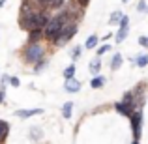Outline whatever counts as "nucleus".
Masks as SVG:
<instances>
[{"mask_svg":"<svg viewBox=\"0 0 148 144\" xmlns=\"http://www.w3.org/2000/svg\"><path fill=\"white\" fill-rule=\"evenodd\" d=\"M71 111H73V101L64 103V107H62V116H64L66 120H69V118H71Z\"/></svg>","mask_w":148,"mask_h":144,"instance_id":"16","label":"nucleus"},{"mask_svg":"<svg viewBox=\"0 0 148 144\" xmlns=\"http://www.w3.org/2000/svg\"><path fill=\"white\" fill-rule=\"evenodd\" d=\"M34 10H38L34 0H23V2H21V8H19V11H21V13H30V11H34Z\"/></svg>","mask_w":148,"mask_h":144,"instance_id":"10","label":"nucleus"},{"mask_svg":"<svg viewBox=\"0 0 148 144\" xmlns=\"http://www.w3.org/2000/svg\"><path fill=\"white\" fill-rule=\"evenodd\" d=\"M131 122V131H133V142L141 141V129H143V109H135L127 116Z\"/></svg>","mask_w":148,"mask_h":144,"instance_id":"4","label":"nucleus"},{"mask_svg":"<svg viewBox=\"0 0 148 144\" xmlns=\"http://www.w3.org/2000/svg\"><path fill=\"white\" fill-rule=\"evenodd\" d=\"M75 71H77V69H75V62H73L71 66H68V68L64 69V77H66V79H69V77H75Z\"/></svg>","mask_w":148,"mask_h":144,"instance_id":"20","label":"nucleus"},{"mask_svg":"<svg viewBox=\"0 0 148 144\" xmlns=\"http://www.w3.org/2000/svg\"><path fill=\"white\" fill-rule=\"evenodd\" d=\"M122 62H124V56L120 53H116L114 56H112V60H111V69L112 71H118L120 66H122Z\"/></svg>","mask_w":148,"mask_h":144,"instance_id":"14","label":"nucleus"},{"mask_svg":"<svg viewBox=\"0 0 148 144\" xmlns=\"http://www.w3.org/2000/svg\"><path fill=\"white\" fill-rule=\"evenodd\" d=\"M64 90H66V92H69V94H77V92L81 90V83L75 79V77H69V79H66Z\"/></svg>","mask_w":148,"mask_h":144,"instance_id":"6","label":"nucleus"},{"mask_svg":"<svg viewBox=\"0 0 148 144\" xmlns=\"http://www.w3.org/2000/svg\"><path fill=\"white\" fill-rule=\"evenodd\" d=\"M133 64L139 66V68H146V66H148V54H139V56H135Z\"/></svg>","mask_w":148,"mask_h":144,"instance_id":"15","label":"nucleus"},{"mask_svg":"<svg viewBox=\"0 0 148 144\" xmlns=\"http://www.w3.org/2000/svg\"><path fill=\"white\" fill-rule=\"evenodd\" d=\"M75 2H77V4H79V6H81V8H86V6H88V4H90V0H75Z\"/></svg>","mask_w":148,"mask_h":144,"instance_id":"31","label":"nucleus"},{"mask_svg":"<svg viewBox=\"0 0 148 144\" xmlns=\"http://www.w3.org/2000/svg\"><path fill=\"white\" fill-rule=\"evenodd\" d=\"M122 11H112V15H111V19H109V23H111V25H116V23L120 21V17H122Z\"/></svg>","mask_w":148,"mask_h":144,"instance_id":"24","label":"nucleus"},{"mask_svg":"<svg viewBox=\"0 0 148 144\" xmlns=\"http://www.w3.org/2000/svg\"><path fill=\"white\" fill-rule=\"evenodd\" d=\"M139 45L145 47V49H148V36H141V38H139Z\"/></svg>","mask_w":148,"mask_h":144,"instance_id":"30","label":"nucleus"},{"mask_svg":"<svg viewBox=\"0 0 148 144\" xmlns=\"http://www.w3.org/2000/svg\"><path fill=\"white\" fill-rule=\"evenodd\" d=\"M41 109H26V111H15V116L17 118H21V120H26V118H30V116H36V114H41Z\"/></svg>","mask_w":148,"mask_h":144,"instance_id":"9","label":"nucleus"},{"mask_svg":"<svg viewBox=\"0 0 148 144\" xmlns=\"http://www.w3.org/2000/svg\"><path fill=\"white\" fill-rule=\"evenodd\" d=\"M6 103V86H0V105Z\"/></svg>","mask_w":148,"mask_h":144,"instance_id":"28","label":"nucleus"},{"mask_svg":"<svg viewBox=\"0 0 148 144\" xmlns=\"http://www.w3.org/2000/svg\"><path fill=\"white\" fill-rule=\"evenodd\" d=\"M34 2H36L38 10H49V6H51V0H34Z\"/></svg>","mask_w":148,"mask_h":144,"instance_id":"21","label":"nucleus"},{"mask_svg":"<svg viewBox=\"0 0 148 144\" xmlns=\"http://www.w3.org/2000/svg\"><path fill=\"white\" fill-rule=\"evenodd\" d=\"M122 101H124V103H127V105H131V107H133V90H127L126 94H124Z\"/></svg>","mask_w":148,"mask_h":144,"instance_id":"22","label":"nucleus"},{"mask_svg":"<svg viewBox=\"0 0 148 144\" xmlns=\"http://www.w3.org/2000/svg\"><path fill=\"white\" fill-rule=\"evenodd\" d=\"M32 66H34V73H40L41 69L47 66V58H45V56H43V58H40V60H38L36 64H32Z\"/></svg>","mask_w":148,"mask_h":144,"instance_id":"19","label":"nucleus"},{"mask_svg":"<svg viewBox=\"0 0 148 144\" xmlns=\"http://www.w3.org/2000/svg\"><path fill=\"white\" fill-rule=\"evenodd\" d=\"M137 11H141V13H148V4L145 2V0H139V4H137Z\"/></svg>","mask_w":148,"mask_h":144,"instance_id":"26","label":"nucleus"},{"mask_svg":"<svg viewBox=\"0 0 148 144\" xmlns=\"http://www.w3.org/2000/svg\"><path fill=\"white\" fill-rule=\"evenodd\" d=\"M32 137H34V139H40V137H41V135H40V129H38V127H34V129H32Z\"/></svg>","mask_w":148,"mask_h":144,"instance_id":"32","label":"nucleus"},{"mask_svg":"<svg viewBox=\"0 0 148 144\" xmlns=\"http://www.w3.org/2000/svg\"><path fill=\"white\" fill-rule=\"evenodd\" d=\"M88 71H90L92 75H98V73L101 71V56H96L94 60L88 64Z\"/></svg>","mask_w":148,"mask_h":144,"instance_id":"11","label":"nucleus"},{"mask_svg":"<svg viewBox=\"0 0 148 144\" xmlns=\"http://www.w3.org/2000/svg\"><path fill=\"white\" fill-rule=\"evenodd\" d=\"M122 2H124V4H127V2H130V0H122Z\"/></svg>","mask_w":148,"mask_h":144,"instance_id":"33","label":"nucleus"},{"mask_svg":"<svg viewBox=\"0 0 148 144\" xmlns=\"http://www.w3.org/2000/svg\"><path fill=\"white\" fill-rule=\"evenodd\" d=\"M8 135H10V126H8V122L0 120V142H6Z\"/></svg>","mask_w":148,"mask_h":144,"instance_id":"13","label":"nucleus"},{"mask_svg":"<svg viewBox=\"0 0 148 144\" xmlns=\"http://www.w3.org/2000/svg\"><path fill=\"white\" fill-rule=\"evenodd\" d=\"M109 51H111V45H101L98 49V56H103L105 53H109Z\"/></svg>","mask_w":148,"mask_h":144,"instance_id":"27","label":"nucleus"},{"mask_svg":"<svg viewBox=\"0 0 148 144\" xmlns=\"http://www.w3.org/2000/svg\"><path fill=\"white\" fill-rule=\"evenodd\" d=\"M68 21H71V19H69V15H68V11H66V10H60V11H58V15L51 17L49 23L43 26V38L47 41H53L54 38H56V34L62 30V26H64Z\"/></svg>","mask_w":148,"mask_h":144,"instance_id":"1","label":"nucleus"},{"mask_svg":"<svg viewBox=\"0 0 148 144\" xmlns=\"http://www.w3.org/2000/svg\"><path fill=\"white\" fill-rule=\"evenodd\" d=\"M81 53H83V47H73V51H71V60L77 62L81 58Z\"/></svg>","mask_w":148,"mask_h":144,"instance_id":"23","label":"nucleus"},{"mask_svg":"<svg viewBox=\"0 0 148 144\" xmlns=\"http://www.w3.org/2000/svg\"><path fill=\"white\" fill-rule=\"evenodd\" d=\"M105 83H107V79H105L103 75H94V79L90 81V86L94 88V90H98V88H103Z\"/></svg>","mask_w":148,"mask_h":144,"instance_id":"12","label":"nucleus"},{"mask_svg":"<svg viewBox=\"0 0 148 144\" xmlns=\"http://www.w3.org/2000/svg\"><path fill=\"white\" fill-rule=\"evenodd\" d=\"M19 26L26 32L30 28H36V10L30 13H19Z\"/></svg>","mask_w":148,"mask_h":144,"instance_id":"5","label":"nucleus"},{"mask_svg":"<svg viewBox=\"0 0 148 144\" xmlns=\"http://www.w3.org/2000/svg\"><path fill=\"white\" fill-rule=\"evenodd\" d=\"M127 34H130V28H120V26H118V32H116V41H118V43H120V41H124V40H126V38H127Z\"/></svg>","mask_w":148,"mask_h":144,"instance_id":"17","label":"nucleus"},{"mask_svg":"<svg viewBox=\"0 0 148 144\" xmlns=\"http://www.w3.org/2000/svg\"><path fill=\"white\" fill-rule=\"evenodd\" d=\"M8 83H10L13 88H17L19 84H21V83H19V79H17V77H8Z\"/></svg>","mask_w":148,"mask_h":144,"instance_id":"29","label":"nucleus"},{"mask_svg":"<svg viewBox=\"0 0 148 144\" xmlns=\"http://www.w3.org/2000/svg\"><path fill=\"white\" fill-rule=\"evenodd\" d=\"M79 32V23H75V21H68L64 26H62V30L56 34V38H54L51 43L54 45V47H64L66 43H68L69 40H71L75 34Z\"/></svg>","mask_w":148,"mask_h":144,"instance_id":"2","label":"nucleus"},{"mask_svg":"<svg viewBox=\"0 0 148 144\" xmlns=\"http://www.w3.org/2000/svg\"><path fill=\"white\" fill-rule=\"evenodd\" d=\"M98 41H99L98 36H90L86 41H84V47L86 49H94V47H98Z\"/></svg>","mask_w":148,"mask_h":144,"instance_id":"18","label":"nucleus"},{"mask_svg":"<svg viewBox=\"0 0 148 144\" xmlns=\"http://www.w3.org/2000/svg\"><path fill=\"white\" fill-rule=\"evenodd\" d=\"M45 56V45H41L40 41L36 43H26V47L23 49V60L26 64H36L40 58Z\"/></svg>","mask_w":148,"mask_h":144,"instance_id":"3","label":"nucleus"},{"mask_svg":"<svg viewBox=\"0 0 148 144\" xmlns=\"http://www.w3.org/2000/svg\"><path fill=\"white\" fill-rule=\"evenodd\" d=\"M36 41H43V28H30L28 30V43H36Z\"/></svg>","mask_w":148,"mask_h":144,"instance_id":"7","label":"nucleus"},{"mask_svg":"<svg viewBox=\"0 0 148 144\" xmlns=\"http://www.w3.org/2000/svg\"><path fill=\"white\" fill-rule=\"evenodd\" d=\"M64 2H66V0H51L49 10H60V8L64 6Z\"/></svg>","mask_w":148,"mask_h":144,"instance_id":"25","label":"nucleus"},{"mask_svg":"<svg viewBox=\"0 0 148 144\" xmlns=\"http://www.w3.org/2000/svg\"><path fill=\"white\" fill-rule=\"evenodd\" d=\"M114 111L118 112V114H122V116H130L131 111H135V109L131 107V105L124 103V101H118V103H114Z\"/></svg>","mask_w":148,"mask_h":144,"instance_id":"8","label":"nucleus"}]
</instances>
